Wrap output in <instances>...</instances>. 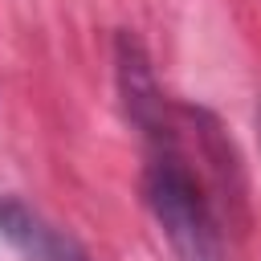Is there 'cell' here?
Instances as JSON below:
<instances>
[{"mask_svg":"<svg viewBox=\"0 0 261 261\" xmlns=\"http://www.w3.org/2000/svg\"><path fill=\"white\" fill-rule=\"evenodd\" d=\"M143 196H147V208H151L159 232L167 237L175 261H224L216 216H212L196 175L179 159L159 155L143 175Z\"/></svg>","mask_w":261,"mask_h":261,"instance_id":"cell-1","label":"cell"},{"mask_svg":"<svg viewBox=\"0 0 261 261\" xmlns=\"http://www.w3.org/2000/svg\"><path fill=\"white\" fill-rule=\"evenodd\" d=\"M0 232L29 261H90L73 237H65L61 228H53L45 216H37L29 204L12 196H0Z\"/></svg>","mask_w":261,"mask_h":261,"instance_id":"cell-2","label":"cell"}]
</instances>
